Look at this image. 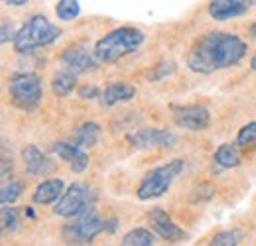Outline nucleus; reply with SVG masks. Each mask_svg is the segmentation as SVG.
Here are the masks:
<instances>
[{
  "mask_svg": "<svg viewBox=\"0 0 256 246\" xmlns=\"http://www.w3.org/2000/svg\"><path fill=\"white\" fill-rule=\"evenodd\" d=\"M246 52V42L238 36L226 32H209L193 44L188 54V67L193 73L211 75L215 71L234 67L244 60Z\"/></svg>",
  "mask_w": 256,
  "mask_h": 246,
  "instance_id": "1",
  "label": "nucleus"
},
{
  "mask_svg": "<svg viewBox=\"0 0 256 246\" xmlns=\"http://www.w3.org/2000/svg\"><path fill=\"white\" fill-rule=\"evenodd\" d=\"M146 42L144 32L138 28H116L102 36L95 46V56L100 63H116L130 54H136Z\"/></svg>",
  "mask_w": 256,
  "mask_h": 246,
  "instance_id": "2",
  "label": "nucleus"
},
{
  "mask_svg": "<svg viewBox=\"0 0 256 246\" xmlns=\"http://www.w3.org/2000/svg\"><path fill=\"white\" fill-rule=\"evenodd\" d=\"M118 226L116 218H102L95 211L77 216L62 228V236L69 246H87L95 240L100 232L114 234Z\"/></svg>",
  "mask_w": 256,
  "mask_h": 246,
  "instance_id": "3",
  "label": "nucleus"
},
{
  "mask_svg": "<svg viewBox=\"0 0 256 246\" xmlns=\"http://www.w3.org/2000/svg\"><path fill=\"white\" fill-rule=\"evenodd\" d=\"M62 38V30L54 26L46 16L36 14L20 30L14 40V50L18 54H32L36 50L48 48Z\"/></svg>",
  "mask_w": 256,
  "mask_h": 246,
  "instance_id": "4",
  "label": "nucleus"
},
{
  "mask_svg": "<svg viewBox=\"0 0 256 246\" xmlns=\"http://www.w3.org/2000/svg\"><path fill=\"white\" fill-rule=\"evenodd\" d=\"M8 94L16 108L24 112H34L44 98V85L36 73H14L8 79Z\"/></svg>",
  "mask_w": 256,
  "mask_h": 246,
  "instance_id": "5",
  "label": "nucleus"
},
{
  "mask_svg": "<svg viewBox=\"0 0 256 246\" xmlns=\"http://www.w3.org/2000/svg\"><path fill=\"white\" fill-rule=\"evenodd\" d=\"M184 168H186L184 160H172V162H168L164 166H158V168L150 170L146 174V178L140 182L138 189H136L138 199L152 201V199L164 197L170 191L172 184L176 182V178L184 172Z\"/></svg>",
  "mask_w": 256,
  "mask_h": 246,
  "instance_id": "6",
  "label": "nucleus"
},
{
  "mask_svg": "<svg viewBox=\"0 0 256 246\" xmlns=\"http://www.w3.org/2000/svg\"><path fill=\"white\" fill-rule=\"evenodd\" d=\"M95 201L96 195L91 187L83 184H71L65 189L58 205L54 207V213L58 216H64V218H77V216L93 211Z\"/></svg>",
  "mask_w": 256,
  "mask_h": 246,
  "instance_id": "7",
  "label": "nucleus"
},
{
  "mask_svg": "<svg viewBox=\"0 0 256 246\" xmlns=\"http://www.w3.org/2000/svg\"><path fill=\"white\" fill-rule=\"evenodd\" d=\"M176 134L168 128H154L144 126L136 128L126 134V142L136 150H158V148H172L176 144Z\"/></svg>",
  "mask_w": 256,
  "mask_h": 246,
  "instance_id": "8",
  "label": "nucleus"
},
{
  "mask_svg": "<svg viewBox=\"0 0 256 246\" xmlns=\"http://www.w3.org/2000/svg\"><path fill=\"white\" fill-rule=\"evenodd\" d=\"M174 122L176 126L190 130V132H199L209 128L211 124V112L207 106L201 104H186V106H176L174 108Z\"/></svg>",
  "mask_w": 256,
  "mask_h": 246,
  "instance_id": "9",
  "label": "nucleus"
},
{
  "mask_svg": "<svg viewBox=\"0 0 256 246\" xmlns=\"http://www.w3.org/2000/svg\"><path fill=\"white\" fill-rule=\"evenodd\" d=\"M148 222H150L152 230H154L158 236H162L166 242L178 244V242H186V240H188V232H186L184 228H180V226L174 222V218L168 215L164 209H152V211L148 213Z\"/></svg>",
  "mask_w": 256,
  "mask_h": 246,
  "instance_id": "10",
  "label": "nucleus"
},
{
  "mask_svg": "<svg viewBox=\"0 0 256 246\" xmlns=\"http://www.w3.org/2000/svg\"><path fill=\"white\" fill-rule=\"evenodd\" d=\"M60 62H62L65 69H69V71H73L77 75L95 71L96 67L100 65V62L96 60L95 54H91L83 46H69L64 54L60 56Z\"/></svg>",
  "mask_w": 256,
  "mask_h": 246,
  "instance_id": "11",
  "label": "nucleus"
},
{
  "mask_svg": "<svg viewBox=\"0 0 256 246\" xmlns=\"http://www.w3.org/2000/svg\"><path fill=\"white\" fill-rule=\"evenodd\" d=\"M52 152L58 156L60 160H64L65 164L75 172V174H83L89 168V156L83 152V148H79L77 144L58 140L52 144Z\"/></svg>",
  "mask_w": 256,
  "mask_h": 246,
  "instance_id": "12",
  "label": "nucleus"
},
{
  "mask_svg": "<svg viewBox=\"0 0 256 246\" xmlns=\"http://www.w3.org/2000/svg\"><path fill=\"white\" fill-rule=\"evenodd\" d=\"M250 2L248 0H211L209 2V16L217 22H226L240 18L248 12Z\"/></svg>",
  "mask_w": 256,
  "mask_h": 246,
  "instance_id": "13",
  "label": "nucleus"
},
{
  "mask_svg": "<svg viewBox=\"0 0 256 246\" xmlns=\"http://www.w3.org/2000/svg\"><path fill=\"white\" fill-rule=\"evenodd\" d=\"M22 160H24L26 172H28L32 178L46 176V174H50V172L54 170L52 158H48L38 146H26V148L22 150Z\"/></svg>",
  "mask_w": 256,
  "mask_h": 246,
  "instance_id": "14",
  "label": "nucleus"
},
{
  "mask_svg": "<svg viewBox=\"0 0 256 246\" xmlns=\"http://www.w3.org/2000/svg\"><path fill=\"white\" fill-rule=\"evenodd\" d=\"M64 193L65 184L62 180H46L36 187L32 199L36 205H52V203H58Z\"/></svg>",
  "mask_w": 256,
  "mask_h": 246,
  "instance_id": "15",
  "label": "nucleus"
},
{
  "mask_svg": "<svg viewBox=\"0 0 256 246\" xmlns=\"http://www.w3.org/2000/svg\"><path fill=\"white\" fill-rule=\"evenodd\" d=\"M240 152L236 144H223L213 154V174H221L224 170H232L240 166Z\"/></svg>",
  "mask_w": 256,
  "mask_h": 246,
  "instance_id": "16",
  "label": "nucleus"
},
{
  "mask_svg": "<svg viewBox=\"0 0 256 246\" xmlns=\"http://www.w3.org/2000/svg\"><path fill=\"white\" fill-rule=\"evenodd\" d=\"M136 96V87L130 83H112L108 85L102 94H100V102L104 106H114L118 102H126Z\"/></svg>",
  "mask_w": 256,
  "mask_h": 246,
  "instance_id": "17",
  "label": "nucleus"
},
{
  "mask_svg": "<svg viewBox=\"0 0 256 246\" xmlns=\"http://www.w3.org/2000/svg\"><path fill=\"white\" fill-rule=\"evenodd\" d=\"M100 138V126L96 122H83L73 134V144L79 148H93Z\"/></svg>",
  "mask_w": 256,
  "mask_h": 246,
  "instance_id": "18",
  "label": "nucleus"
},
{
  "mask_svg": "<svg viewBox=\"0 0 256 246\" xmlns=\"http://www.w3.org/2000/svg\"><path fill=\"white\" fill-rule=\"evenodd\" d=\"M77 89V73L65 69L56 73V77L52 79V91L58 96H69L71 92Z\"/></svg>",
  "mask_w": 256,
  "mask_h": 246,
  "instance_id": "19",
  "label": "nucleus"
},
{
  "mask_svg": "<svg viewBox=\"0 0 256 246\" xmlns=\"http://www.w3.org/2000/svg\"><path fill=\"white\" fill-rule=\"evenodd\" d=\"M236 146L240 150H246V152H254L256 150V120L252 122H246L236 134Z\"/></svg>",
  "mask_w": 256,
  "mask_h": 246,
  "instance_id": "20",
  "label": "nucleus"
},
{
  "mask_svg": "<svg viewBox=\"0 0 256 246\" xmlns=\"http://www.w3.org/2000/svg\"><path fill=\"white\" fill-rule=\"evenodd\" d=\"M120 246H154V234L148 228H132L124 234Z\"/></svg>",
  "mask_w": 256,
  "mask_h": 246,
  "instance_id": "21",
  "label": "nucleus"
},
{
  "mask_svg": "<svg viewBox=\"0 0 256 246\" xmlns=\"http://www.w3.org/2000/svg\"><path fill=\"white\" fill-rule=\"evenodd\" d=\"M56 14L62 22H73L81 14V4L79 0H60L56 4Z\"/></svg>",
  "mask_w": 256,
  "mask_h": 246,
  "instance_id": "22",
  "label": "nucleus"
},
{
  "mask_svg": "<svg viewBox=\"0 0 256 246\" xmlns=\"http://www.w3.org/2000/svg\"><path fill=\"white\" fill-rule=\"evenodd\" d=\"M22 191H24L22 182H10V184L6 182V184L2 185V189H0V203H2V207L14 205L20 199Z\"/></svg>",
  "mask_w": 256,
  "mask_h": 246,
  "instance_id": "23",
  "label": "nucleus"
},
{
  "mask_svg": "<svg viewBox=\"0 0 256 246\" xmlns=\"http://www.w3.org/2000/svg\"><path fill=\"white\" fill-rule=\"evenodd\" d=\"M176 69H178V67H176L174 62H160V63H156V65L146 73V79H148L150 83H158V81L168 79L170 75H174Z\"/></svg>",
  "mask_w": 256,
  "mask_h": 246,
  "instance_id": "24",
  "label": "nucleus"
},
{
  "mask_svg": "<svg viewBox=\"0 0 256 246\" xmlns=\"http://www.w3.org/2000/svg\"><path fill=\"white\" fill-rule=\"evenodd\" d=\"M240 240H242V232L232 228V230H223V232L215 234L211 238L209 246H238Z\"/></svg>",
  "mask_w": 256,
  "mask_h": 246,
  "instance_id": "25",
  "label": "nucleus"
},
{
  "mask_svg": "<svg viewBox=\"0 0 256 246\" xmlns=\"http://www.w3.org/2000/svg\"><path fill=\"white\" fill-rule=\"evenodd\" d=\"M18 226H20V213L10 205L2 207V230L4 232H14Z\"/></svg>",
  "mask_w": 256,
  "mask_h": 246,
  "instance_id": "26",
  "label": "nucleus"
},
{
  "mask_svg": "<svg viewBox=\"0 0 256 246\" xmlns=\"http://www.w3.org/2000/svg\"><path fill=\"white\" fill-rule=\"evenodd\" d=\"M16 36H18V32H16V28H14L12 24L2 22V28H0V42H2V44H10V42L14 44Z\"/></svg>",
  "mask_w": 256,
  "mask_h": 246,
  "instance_id": "27",
  "label": "nucleus"
},
{
  "mask_svg": "<svg viewBox=\"0 0 256 246\" xmlns=\"http://www.w3.org/2000/svg\"><path fill=\"white\" fill-rule=\"evenodd\" d=\"M100 94L102 91L95 87V85H85V87H81L79 89V96L83 98V100H93V98H100Z\"/></svg>",
  "mask_w": 256,
  "mask_h": 246,
  "instance_id": "28",
  "label": "nucleus"
},
{
  "mask_svg": "<svg viewBox=\"0 0 256 246\" xmlns=\"http://www.w3.org/2000/svg\"><path fill=\"white\" fill-rule=\"evenodd\" d=\"M8 176H12V156L6 152V144L2 146V180L6 182Z\"/></svg>",
  "mask_w": 256,
  "mask_h": 246,
  "instance_id": "29",
  "label": "nucleus"
},
{
  "mask_svg": "<svg viewBox=\"0 0 256 246\" xmlns=\"http://www.w3.org/2000/svg\"><path fill=\"white\" fill-rule=\"evenodd\" d=\"M2 2L8 4V6H14V8H22V6L30 4V0H2Z\"/></svg>",
  "mask_w": 256,
  "mask_h": 246,
  "instance_id": "30",
  "label": "nucleus"
},
{
  "mask_svg": "<svg viewBox=\"0 0 256 246\" xmlns=\"http://www.w3.org/2000/svg\"><path fill=\"white\" fill-rule=\"evenodd\" d=\"M250 36H252V38L256 40V22L252 24V26H250Z\"/></svg>",
  "mask_w": 256,
  "mask_h": 246,
  "instance_id": "31",
  "label": "nucleus"
},
{
  "mask_svg": "<svg viewBox=\"0 0 256 246\" xmlns=\"http://www.w3.org/2000/svg\"><path fill=\"white\" fill-rule=\"evenodd\" d=\"M250 67H252V71H256V56L252 58V62H250Z\"/></svg>",
  "mask_w": 256,
  "mask_h": 246,
  "instance_id": "32",
  "label": "nucleus"
},
{
  "mask_svg": "<svg viewBox=\"0 0 256 246\" xmlns=\"http://www.w3.org/2000/svg\"><path fill=\"white\" fill-rule=\"evenodd\" d=\"M254 2H256V0H254Z\"/></svg>",
  "mask_w": 256,
  "mask_h": 246,
  "instance_id": "33",
  "label": "nucleus"
}]
</instances>
